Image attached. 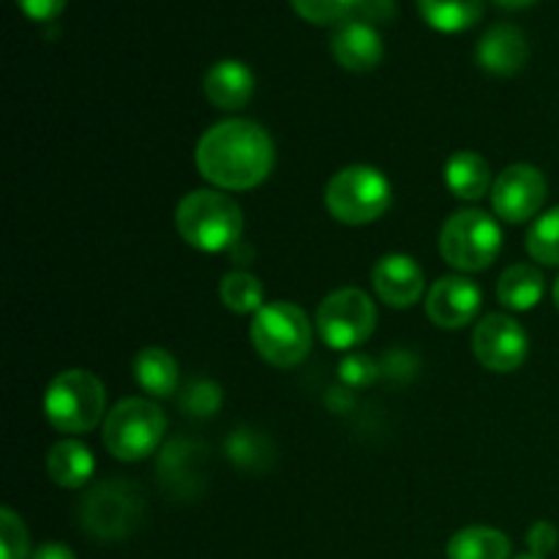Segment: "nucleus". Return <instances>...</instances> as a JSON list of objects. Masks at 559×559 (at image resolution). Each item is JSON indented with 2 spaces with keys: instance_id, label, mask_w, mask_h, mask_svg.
<instances>
[{
  "instance_id": "16",
  "label": "nucleus",
  "mask_w": 559,
  "mask_h": 559,
  "mask_svg": "<svg viewBox=\"0 0 559 559\" xmlns=\"http://www.w3.org/2000/svg\"><path fill=\"white\" fill-rule=\"evenodd\" d=\"M202 87H205V96L213 107L235 112V109L246 107L254 96V74L246 63L227 58L207 69Z\"/></svg>"
},
{
  "instance_id": "4",
  "label": "nucleus",
  "mask_w": 559,
  "mask_h": 559,
  "mask_svg": "<svg viewBox=\"0 0 559 559\" xmlns=\"http://www.w3.org/2000/svg\"><path fill=\"white\" fill-rule=\"evenodd\" d=\"M251 344L265 364L293 369L311 353V322L289 300L265 304L251 320Z\"/></svg>"
},
{
  "instance_id": "31",
  "label": "nucleus",
  "mask_w": 559,
  "mask_h": 559,
  "mask_svg": "<svg viewBox=\"0 0 559 559\" xmlns=\"http://www.w3.org/2000/svg\"><path fill=\"white\" fill-rule=\"evenodd\" d=\"M374 364L364 355H349L342 364V380L349 382V385H366V382L374 380Z\"/></svg>"
},
{
  "instance_id": "24",
  "label": "nucleus",
  "mask_w": 559,
  "mask_h": 559,
  "mask_svg": "<svg viewBox=\"0 0 559 559\" xmlns=\"http://www.w3.org/2000/svg\"><path fill=\"white\" fill-rule=\"evenodd\" d=\"M218 298L235 314H257L265 306V289L257 276L246 271H233L218 284Z\"/></svg>"
},
{
  "instance_id": "37",
  "label": "nucleus",
  "mask_w": 559,
  "mask_h": 559,
  "mask_svg": "<svg viewBox=\"0 0 559 559\" xmlns=\"http://www.w3.org/2000/svg\"><path fill=\"white\" fill-rule=\"evenodd\" d=\"M516 559H540V557H535V555H522V557H516Z\"/></svg>"
},
{
  "instance_id": "28",
  "label": "nucleus",
  "mask_w": 559,
  "mask_h": 559,
  "mask_svg": "<svg viewBox=\"0 0 559 559\" xmlns=\"http://www.w3.org/2000/svg\"><path fill=\"white\" fill-rule=\"evenodd\" d=\"M31 555V538L27 527L11 508L0 511V559H27Z\"/></svg>"
},
{
  "instance_id": "8",
  "label": "nucleus",
  "mask_w": 559,
  "mask_h": 559,
  "mask_svg": "<svg viewBox=\"0 0 559 559\" xmlns=\"http://www.w3.org/2000/svg\"><path fill=\"white\" fill-rule=\"evenodd\" d=\"M502 249V229L495 216L484 211H459L442 224L440 254L462 273L486 271Z\"/></svg>"
},
{
  "instance_id": "2",
  "label": "nucleus",
  "mask_w": 559,
  "mask_h": 559,
  "mask_svg": "<svg viewBox=\"0 0 559 559\" xmlns=\"http://www.w3.org/2000/svg\"><path fill=\"white\" fill-rule=\"evenodd\" d=\"M175 229L194 249L216 254L233 249L243 235V211L233 197L213 189L189 191L175 207Z\"/></svg>"
},
{
  "instance_id": "23",
  "label": "nucleus",
  "mask_w": 559,
  "mask_h": 559,
  "mask_svg": "<svg viewBox=\"0 0 559 559\" xmlns=\"http://www.w3.org/2000/svg\"><path fill=\"white\" fill-rule=\"evenodd\" d=\"M426 25L440 33L469 31L484 14V0H418Z\"/></svg>"
},
{
  "instance_id": "22",
  "label": "nucleus",
  "mask_w": 559,
  "mask_h": 559,
  "mask_svg": "<svg viewBox=\"0 0 559 559\" xmlns=\"http://www.w3.org/2000/svg\"><path fill=\"white\" fill-rule=\"evenodd\" d=\"M448 559H511V538L495 527H464L448 540Z\"/></svg>"
},
{
  "instance_id": "35",
  "label": "nucleus",
  "mask_w": 559,
  "mask_h": 559,
  "mask_svg": "<svg viewBox=\"0 0 559 559\" xmlns=\"http://www.w3.org/2000/svg\"><path fill=\"white\" fill-rule=\"evenodd\" d=\"M495 3L506 5V9H524V5H533L538 3V0H495Z\"/></svg>"
},
{
  "instance_id": "20",
  "label": "nucleus",
  "mask_w": 559,
  "mask_h": 559,
  "mask_svg": "<svg viewBox=\"0 0 559 559\" xmlns=\"http://www.w3.org/2000/svg\"><path fill=\"white\" fill-rule=\"evenodd\" d=\"M134 380L136 385L153 399H167L178 391V360L164 347H145L134 358Z\"/></svg>"
},
{
  "instance_id": "10",
  "label": "nucleus",
  "mask_w": 559,
  "mask_h": 559,
  "mask_svg": "<svg viewBox=\"0 0 559 559\" xmlns=\"http://www.w3.org/2000/svg\"><path fill=\"white\" fill-rule=\"evenodd\" d=\"M549 183L546 175L533 164H511L502 169L491 186V207L497 218L508 224H524L544 207Z\"/></svg>"
},
{
  "instance_id": "1",
  "label": "nucleus",
  "mask_w": 559,
  "mask_h": 559,
  "mask_svg": "<svg viewBox=\"0 0 559 559\" xmlns=\"http://www.w3.org/2000/svg\"><path fill=\"white\" fill-rule=\"evenodd\" d=\"M197 169L207 183L224 191H246L267 180L276 164V147L260 123L229 118L211 126L194 151Z\"/></svg>"
},
{
  "instance_id": "5",
  "label": "nucleus",
  "mask_w": 559,
  "mask_h": 559,
  "mask_svg": "<svg viewBox=\"0 0 559 559\" xmlns=\"http://www.w3.org/2000/svg\"><path fill=\"white\" fill-rule=\"evenodd\" d=\"M391 180L369 164H353V167L338 169L325 186L328 213L349 227L377 222L391 207Z\"/></svg>"
},
{
  "instance_id": "21",
  "label": "nucleus",
  "mask_w": 559,
  "mask_h": 559,
  "mask_svg": "<svg viewBox=\"0 0 559 559\" xmlns=\"http://www.w3.org/2000/svg\"><path fill=\"white\" fill-rule=\"evenodd\" d=\"M544 289V273L535 265L519 262V265L508 267L497 282V300L511 311H530L540 304Z\"/></svg>"
},
{
  "instance_id": "17",
  "label": "nucleus",
  "mask_w": 559,
  "mask_h": 559,
  "mask_svg": "<svg viewBox=\"0 0 559 559\" xmlns=\"http://www.w3.org/2000/svg\"><path fill=\"white\" fill-rule=\"evenodd\" d=\"M96 473L93 451L80 440H60L47 453V475L60 489H82Z\"/></svg>"
},
{
  "instance_id": "11",
  "label": "nucleus",
  "mask_w": 559,
  "mask_h": 559,
  "mask_svg": "<svg viewBox=\"0 0 559 559\" xmlns=\"http://www.w3.org/2000/svg\"><path fill=\"white\" fill-rule=\"evenodd\" d=\"M527 331L508 314H486L475 322L473 353L484 369L508 374L527 360Z\"/></svg>"
},
{
  "instance_id": "3",
  "label": "nucleus",
  "mask_w": 559,
  "mask_h": 559,
  "mask_svg": "<svg viewBox=\"0 0 559 559\" xmlns=\"http://www.w3.org/2000/svg\"><path fill=\"white\" fill-rule=\"evenodd\" d=\"M104 413H107V391L93 371H60L44 393V415L63 435H85L96 429Z\"/></svg>"
},
{
  "instance_id": "15",
  "label": "nucleus",
  "mask_w": 559,
  "mask_h": 559,
  "mask_svg": "<svg viewBox=\"0 0 559 559\" xmlns=\"http://www.w3.org/2000/svg\"><path fill=\"white\" fill-rule=\"evenodd\" d=\"M527 58V36L516 25H511V22H500V25L489 27L480 36L478 47H475V60H478L480 69L497 76H511L516 71H522Z\"/></svg>"
},
{
  "instance_id": "14",
  "label": "nucleus",
  "mask_w": 559,
  "mask_h": 559,
  "mask_svg": "<svg viewBox=\"0 0 559 559\" xmlns=\"http://www.w3.org/2000/svg\"><path fill=\"white\" fill-rule=\"evenodd\" d=\"M331 52L342 69L364 74L380 66L385 47H382V36L374 25L364 20H347L336 25L331 36Z\"/></svg>"
},
{
  "instance_id": "27",
  "label": "nucleus",
  "mask_w": 559,
  "mask_h": 559,
  "mask_svg": "<svg viewBox=\"0 0 559 559\" xmlns=\"http://www.w3.org/2000/svg\"><path fill=\"white\" fill-rule=\"evenodd\" d=\"M295 14L311 25H342L353 20L360 0H289Z\"/></svg>"
},
{
  "instance_id": "13",
  "label": "nucleus",
  "mask_w": 559,
  "mask_h": 559,
  "mask_svg": "<svg viewBox=\"0 0 559 559\" xmlns=\"http://www.w3.org/2000/svg\"><path fill=\"white\" fill-rule=\"evenodd\" d=\"M371 287L391 309H409L426 289L424 267L407 254H385L371 267Z\"/></svg>"
},
{
  "instance_id": "29",
  "label": "nucleus",
  "mask_w": 559,
  "mask_h": 559,
  "mask_svg": "<svg viewBox=\"0 0 559 559\" xmlns=\"http://www.w3.org/2000/svg\"><path fill=\"white\" fill-rule=\"evenodd\" d=\"M180 404L189 415H200V418H207V415L216 413L222 407V388L213 385V382L200 380V382H191L186 388V393L180 396Z\"/></svg>"
},
{
  "instance_id": "33",
  "label": "nucleus",
  "mask_w": 559,
  "mask_h": 559,
  "mask_svg": "<svg viewBox=\"0 0 559 559\" xmlns=\"http://www.w3.org/2000/svg\"><path fill=\"white\" fill-rule=\"evenodd\" d=\"M66 3H69V0H16L22 14L31 16V20L36 22L55 20V16L66 9Z\"/></svg>"
},
{
  "instance_id": "19",
  "label": "nucleus",
  "mask_w": 559,
  "mask_h": 559,
  "mask_svg": "<svg viewBox=\"0 0 559 559\" xmlns=\"http://www.w3.org/2000/svg\"><path fill=\"white\" fill-rule=\"evenodd\" d=\"M445 183L459 200H480L491 191L495 180H491L489 162L475 151H459L448 158L445 164Z\"/></svg>"
},
{
  "instance_id": "12",
  "label": "nucleus",
  "mask_w": 559,
  "mask_h": 559,
  "mask_svg": "<svg viewBox=\"0 0 559 559\" xmlns=\"http://www.w3.org/2000/svg\"><path fill=\"white\" fill-rule=\"evenodd\" d=\"M480 304H484V293L467 276H442L426 293V314L437 328H445V331L469 325L478 317Z\"/></svg>"
},
{
  "instance_id": "26",
  "label": "nucleus",
  "mask_w": 559,
  "mask_h": 559,
  "mask_svg": "<svg viewBox=\"0 0 559 559\" xmlns=\"http://www.w3.org/2000/svg\"><path fill=\"white\" fill-rule=\"evenodd\" d=\"M227 456L233 459V464L243 469H265V464L273 456V448L260 431L238 429L227 440Z\"/></svg>"
},
{
  "instance_id": "32",
  "label": "nucleus",
  "mask_w": 559,
  "mask_h": 559,
  "mask_svg": "<svg viewBox=\"0 0 559 559\" xmlns=\"http://www.w3.org/2000/svg\"><path fill=\"white\" fill-rule=\"evenodd\" d=\"M396 14V3L393 0H360L358 11H355V20H364L369 25H380V22L393 20Z\"/></svg>"
},
{
  "instance_id": "6",
  "label": "nucleus",
  "mask_w": 559,
  "mask_h": 559,
  "mask_svg": "<svg viewBox=\"0 0 559 559\" xmlns=\"http://www.w3.org/2000/svg\"><path fill=\"white\" fill-rule=\"evenodd\" d=\"M167 418L151 399H123L107 413L102 440L118 462H142L162 445Z\"/></svg>"
},
{
  "instance_id": "36",
  "label": "nucleus",
  "mask_w": 559,
  "mask_h": 559,
  "mask_svg": "<svg viewBox=\"0 0 559 559\" xmlns=\"http://www.w3.org/2000/svg\"><path fill=\"white\" fill-rule=\"evenodd\" d=\"M555 304H557V309H559V278L555 282Z\"/></svg>"
},
{
  "instance_id": "34",
  "label": "nucleus",
  "mask_w": 559,
  "mask_h": 559,
  "mask_svg": "<svg viewBox=\"0 0 559 559\" xmlns=\"http://www.w3.org/2000/svg\"><path fill=\"white\" fill-rule=\"evenodd\" d=\"M31 559H76V555L69 549V546L55 544V540H49V544L38 546V549L33 551Z\"/></svg>"
},
{
  "instance_id": "25",
  "label": "nucleus",
  "mask_w": 559,
  "mask_h": 559,
  "mask_svg": "<svg viewBox=\"0 0 559 559\" xmlns=\"http://www.w3.org/2000/svg\"><path fill=\"white\" fill-rule=\"evenodd\" d=\"M527 254L540 265L559 267V207L535 218L527 233Z\"/></svg>"
},
{
  "instance_id": "30",
  "label": "nucleus",
  "mask_w": 559,
  "mask_h": 559,
  "mask_svg": "<svg viewBox=\"0 0 559 559\" xmlns=\"http://www.w3.org/2000/svg\"><path fill=\"white\" fill-rule=\"evenodd\" d=\"M530 555L546 559L557 546V527L551 522H535L527 533Z\"/></svg>"
},
{
  "instance_id": "9",
  "label": "nucleus",
  "mask_w": 559,
  "mask_h": 559,
  "mask_svg": "<svg viewBox=\"0 0 559 559\" xmlns=\"http://www.w3.org/2000/svg\"><path fill=\"white\" fill-rule=\"evenodd\" d=\"M377 328V306L358 287H344L328 295L317 309V331L333 349L360 347Z\"/></svg>"
},
{
  "instance_id": "18",
  "label": "nucleus",
  "mask_w": 559,
  "mask_h": 559,
  "mask_svg": "<svg viewBox=\"0 0 559 559\" xmlns=\"http://www.w3.org/2000/svg\"><path fill=\"white\" fill-rule=\"evenodd\" d=\"M205 478V448L189 440L169 442L162 456V480L169 491H194L197 480Z\"/></svg>"
},
{
  "instance_id": "7",
  "label": "nucleus",
  "mask_w": 559,
  "mask_h": 559,
  "mask_svg": "<svg viewBox=\"0 0 559 559\" xmlns=\"http://www.w3.org/2000/svg\"><path fill=\"white\" fill-rule=\"evenodd\" d=\"M145 519V495L131 480H104L80 502V524L96 540H123Z\"/></svg>"
}]
</instances>
